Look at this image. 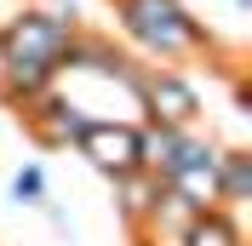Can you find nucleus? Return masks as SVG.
I'll return each mask as SVG.
<instances>
[{
	"instance_id": "nucleus-13",
	"label": "nucleus",
	"mask_w": 252,
	"mask_h": 246,
	"mask_svg": "<svg viewBox=\"0 0 252 246\" xmlns=\"http://www.w3.org/2000/svg\"><path fill=\"white\" fill-rule=\"evenodd\" d=\"M235 109L252 115V86H247V75H235Z\"/></svg>"
},
{
	"instance_id": "nucleus-11",
	"label": "nucleus",
	"mask_w": 252,
	"mask_h": 246,
	"mask_svg": "<svg viewBox=\"0 0 252 246\" xmlns=\"http://www.w3.org/2000/svg\"><path fill=\"white\" fill-rule=\"evenodd\" d=\"M218 195H223L229 212L252 200V149H223L218 154Z\"/></svg>"
},
{
	"instance_id": "nucleus-2",
	"label": "nucleus",
	"mask_w": 252,
	"mask_h": 246,
	"mask_svg": "<svg viewBox=\"0 0 252 246\" xmlns=\"http://www.w3.org/2000/svg\"><path fill=\"white\" fill-rule=\"evenodd\" d=\"M132 103L143 109V121H160V126H201V115H206V97L195 86V75H184L178 63H143Z\"/></svg>"
},
{
	"instance_id": "nucleus-6",
	"label": "nucleus",
	"mask_w": 252,
	"mask_h": 246,
	"mask_svg": "<svg viewBox=\"0 0 252 246\" xmlns=\"http://www.w3.org/2000/svg\"><path fill=\"white\" fill-rule=\"evenodd\" d=\"M201 126H160V121H138V166L155 178H172L189 154L201 149Z\"/></svg>"
},
{
	"instance_id": "nucleus-15",
	"label": "nucleus",
	"mask_w": 252,
	"mask_h": 246,
	"mask_svg": "<svg viewBox=\"0 0 252 246\" xmlns=\"http://www.w3.org/2000/svg\"><path fill=\"white\" fill-rule=\"evenodd\" d=\"M235 6H252V0H235Z\"/></svg>"
},
{
	"instance_id": "nucleus-9",
	"label": "nucleus",
	"mask_w": 252,
	"mask_h": 246,
	"mask_svg": "<svg viewBox=\"0 0 252 246\" xmlns=\"http://www.w3.org/2000/svg\"><path fill=\"white\" fill-rule=\"evenodd\" d=\"M58 86V69L52 63H0V109H29L34 97H46Z\"/></svg>"
},
{
	"instance_id": "nucleus-10",
	"label": "nucleus",
	"mask_w": 252,
	"mask_h": 246,
	"mask_svg": "<svg viewBox=\"0 0 252 246\" xmlns=\"http://www.w3.org/2000/svg\"><path fill=\"white\" fill-rule=\"evenodd\" d=\"M172 246H247V229H241V217L229 206H206L178 229Z\"/></svg>"
},
{
	"instance_id": "nucleus-12",
	"label": "nucleus",
	"mask_w": 252,
	"mask_h": 246,
	"mask_svg": "<svg viewBox=\"0 0 252 246\" xmlns=\"http://www.w3.org/2000/svg\"><path fill=\"white\" fill-rule=\"evenodd\" d=\"M12 200L17 206H46V172L34 166V160L12 172Z\"/></svg>"
},
{
	"instance_id": "nucleus-8",
	"label": "nucleus",
	"mask_w": 252,
	"mask_h": 246,
	"mask_svg": "<svg viewBox=\"0 0 252 246\" xmlns=\"http://www.w3.org/2000/svg\"><path fill=\"white\" fill-rule=\"evenodd\" d=\"M160 184L166 178H155V172H126V178H109V200H115V217L126 223V235H143V223H149V206H155Z\"/></svg>"
},
{
	"instance_id": "nucleus-4",
	"label": "nucleus",
	"mask_w": 252,
	"mask_h": 246,
	"mask_svg": "<svg viewBox=\"0 0 252 246\" xmlns=\"http://www.w3.org/2000/svg\"><path fill=\"white\" fill-rule=\"evenodd\" d=\"M69 149L97 178H126V172H138V121H97V115H86V126L75 132Z\"/></svg>"
},
{
	"instance_id": "nucleus-3",
	"label": "nucleus",
	"mask_w": 252,
	"mask_h": 246,
	"mask_svg": "<svg viewBox=\"0 0 252 246\" xmlns=\"http://www.w3.org/2000/svg\"><path fill=\"white\" fill-rule=\"evenodd\" d=\"M75 29L80 23H63L46 6H23V12L0 17V63H52L58 69V52Z\"/></svg>"
},
{
	"instance_id": "nucleus-5",
	"label": "nucleus",
	"mask_w": 252,
	"mask_h": 246,
	"mask_svg": "<svg viewBox=\"0 0 252 246\" xmlns=\"http://www.w3.org/2000/svg\"><path fill=\"white\" fill-rule=\"evenodd\" d=\"M17 121H23V132H29L34 149H69V143H75V132L86 126V109H80L69 92H58V86H52L46 97H34L29 109H17Z\"/></svg>"
},
{
	"instance_id": "nucleus-1",
	"label": "nucleus",
	"mask_w": 252,
	"mask_h": 246,
	"mask_svg": "<svg viewBox=\"0 0 252 246\" xmlns=\"http://www.w3.org/2000/svg\"><path fill=\"white\" fill-rule=\"evenodd\" d=\"M115 6V23L143 58L155 63H184V58H218L223 63V46L218 34L206 29L201 17L189 12L184 0H109Z\"/></svg>"
},
{
	"instance_id": "nucleus-7",
	"label": "nucleus",
	"mask_w": 252,
	"mask_h": 246,
	"mask_svg": "<svg viewBox=\"0 0 252 246\" xmlns=\"http://www.w3.org/2000/svg\"><path fill=\"white\" fill-rule=\"evenodd\" d=\"M218 154H223V149H218L212 138H206L201 149H195V154L184 160V166H178L172 178H166V189H172V195L184 200L189 212H206V206H223V195H218Z\"/></svg>"
},
{
	"instance_id": "nucleus-14",
	"label": "nucleus",
	"mask_w": 252,
	"mask_h": 246,
	"mask_svg": "<svg viewBox=\"0 0 252 246\" xmlns=\"http://www.w3.org/2000/svg\"><path fill=\"white\" fill-rule=\"evenodd\" d=\"M126 246H155V241H149V235H132V241H126Z\"/></svg>"
}]
</instances>
